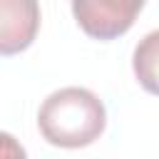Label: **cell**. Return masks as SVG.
Returning <instances> with one entry per match:
<instances>
[{"mask_svg": "<svg viewBox=\"0 0 159 159\" xmlns=\"http://www.w3.org/2000/svg\"><path fill=\"white\" fill-rule=\"evenodd\" d=\"M40 30L37 0H0V57L27 50Z\"/></svg>", "mask_w": 159, "mask_h": 159, "instance_id": "3957f363", "label": "cell"}, {"mask_svg": "<svg viewBox=\"0 0 159 159\" xmlns=\"http://www.w3.org/2000/svg\"><path fill=\"white\" fill-rule=\"evenodd\" d=\"M157 32H149L147 37H144V42L134 50V72H137V77L142 80V84L149 89V92H154L157 87H154V57H157Z\"/></svg>", "mask_w": 159, "mask_h": 159, "instance_id": "277c9868", "label": "cell"}, {"mask_svg": "<svg viewBox=\"0 0 159 159\" xmlns=\"http://www.w3.org/2000/svg\"><path fill=\"white\" fill-rule=\"evenodd\" d=\"M107 112L102 99L87 87H62L52 92L37 112V127L52 147H87L104 132Z\"/></svg>", "mask_w": 159, "mask_h": 159, "instance_id": "6da1fadb", "label": "cell"}, {"mask_svg": "<svg viewBox=\"0 0 159 159\" xmlns=\"http://www.w3.org/2000/svg\"><path fill=\"white\" fill-rule=\"evenodd\" d=\"M147 0H72V15L84 35L94 40H117L124 35Z\"/></svg>", "mask_w": 159, "mask_h": 159, "instance_id": "7a4b0ae2", "label": "cell"}, {"mask_svg": "<svg viewBox=\"0 0 159 159\" xmlns=\"http://www.w3.org/2000/svg\"><path fill=\"white\" fill-rule=\"evenodd\" d=\"M0 157H25V149L5 132H0Z\"/></svg>", "mask_w": 159, "mask_h": 159, "instance_id": "5b68a950", "label": "cell"}]
</instances>
